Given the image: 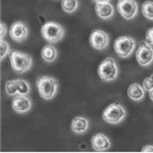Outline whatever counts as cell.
Listing matches in <instances>:
<instances>
[{
	"instance_id": "cell-1",
	"label": "cell",
	"mask_w": 153,
	"mask_h": 153,
	"mask_svg": "<svg viewBox=\"0 0 153 153\" xmlns=\"http://www.w3.org/2000/svg\"><path fill=\"white\" fill-rule=\"evenodd\" d=\"M36 86L40 96L45 100H51L55 97L58 90V82L50 76H41L37 78Z\"/></svg>"
},
{
	"instance_id": "cell-2",
	"label": "cell",
	"mask_w": 153,
	"mask_h": 153,
	"mask_svg": "<svg viewBox=\"0 0 153 153\" xmlns=\"http://www.w3.org/2000/svg\"><path fill=\"white\" fill-rule=\"evenodd\" d=\"M9 59H10L12 70L18 74H24L32 68V63H33V59L29 54L16 50L11 51Z\"/></svg>"
},
{
	"instance_id": "cell-3",
	"label": "cell",
	"mask_w": 153,
	"mask_h": 153,
	"mask_svg": "<svg viewBox=\"0 0 153 153\" xmlns=\"http://www.w3.org/2000/svg\"><path fill=\"white\" fill-rule=\"evenodd\" d=\"M41 34L49 43H57L65 36V29L60 24L55 22H48L42 26Z\"/></svg>"
},
{
	"instance_id": "cell-4",
	"label": "cell",
	"mask_w": 153,
	"mask_h": 153,
	"mask_svg": "<svg viewBox=\"0 0 153 153\" xmlns=\"http://www.w3.org/2000/svg\"><path fill=\"white\" fill-rule=\"evenodd\" d=\"M136 41L130 36H120L115 39L113 43V48L117 55L120 58H127L131 56L136 49Z\"/></svg>"
},
{
	"instance_id": "cell-5",
	"label": "cell",
	"mask_w": 153,
	"mask_h": 153,
	"mask_svg": "<svg viewBox=\"0 0 153 153\" xmlns=\"http://www.w3.org/2000/svg\"><path fill=\"white\" fill-rule=\"evenodd\" d=\"M126 114H127V112H126L124 106L115 102L109 104L103 110L102 118L108 124L117 125L124 120Z\"/></svg>"
},
{
	"instance_id": "cell-6",
	"label": "cell",
	"mask_w": 153,
	"mask_h": 153,
	"mask_svg": "<svg viewBox=\"0 0 153 153\" xmlns=\"http://www.w3.org/2000/svg\"><path fill=\"white\" fill-rule=\"evenodd\" d=\"M99 78L104 82H112L117 78L118 68L115 60L111 57L105 58L98 68Z\"/></svg>"
},
{
	"instance_id": "cell-7",
	"label": "cell",
	"mask_w": 153,
	"mask_h": 153,
	"mask_svg": "<svg viewBox=\"0 0 153 153\" xmlns=\"http://www.w3.org/2000/svg\"><path fill=\"white\" fill-rule=\"evenodd\" d=\"M5 92L9 96H28L31 93V86L26 80H22V79L9 80L5 84Z\"/></svg>"
},
{
	"instance_id": "cell-8",
	"label": "cell",
	"mask_w": 153,
	"mask_h": 153,
	"mask_svg": "<svg viewBox=\"0 0 153 153\" xmlns=\"http://www.w3.org/2000/svg\"><path fill=\"white\" fill-rule=\"evenodd\" d=\"M136 58L138 63L143 68L151 65L153 62V47L151 44L148 43L147 41L142 42L139 48L137 49Z\"/></svg>"
},
{
	"instance_id": "cell-9",
	"label": "cell",
	"mask_w": 153,
	"mask_h": 153,
	"mask_svg": "<svg viewBox=\"0 0 153 153\" xmlns=\"http://www.w3.org/2000/svg\"><path fill=\"white\" fill-rule=\"evenodd\" d=\"M117 9L126 19H133L138 14V4L135 0H118Z\"/></svg>"
},
{
	"instance_id": "cell-10",
	"label": "cell",
	"mask_w": 153,
	"mask_h": 153,
	"mask_svg": "<svg viewBox=\"0 0 153 153\" xmlns=\"http://www.w3.org/2000/svg\"><path fill=\"white\" fill-rule=\"evenodd\" d=\"M89 42L93 48L97 50H103L107 47L109 43V37L102 30H95L91 33Z\"/></svg>"
},
{
	"instance_id": "cell-11",
	"label": "cell",
	"mask_w": 153,
	"mask_h": 153,
	"mask_svg": "<svg viewBox=\"0 0 153 153\" xmlns=\"http://www.w3.org/2000/svg\"><path fill=\"white\" fill-rule=\"evenodd\" d=\"M9 36L16 42L25 41L29 36V29L27 25L19 21L13 23L9 29Z\"/></svg>"
},
{
	"instance_id": "cell-12",
	"label": "cell",
	"mask_w": 153,
	"mask_h": 153,
	"mask_svg": "<svg viewBox=\"0 0 153 153\" xmlns=\"http://www.w3.org/2000/svg\"><path fill=\"white\" fill-rule=\"evenodd\" d=\"M12 109L18 113H27L32 108V101L26 95H18L14 96L11 103Z\"/></svg>"
},
{
	"instance_id": "cell-13",
	"label": "cell",
	"mask_w": 153,
	"mask_h": 153,
	"mask_svg": "<svg viewBox=\"0 0 153 153\" xmlns=\"http://www.w3.org/2000/svg\"><path fill=\"white\" fill-rule=\"evenodd\" d=\"M91 145H92L93 149L97 152H103L108 150L111 146V142L108 139L107 136H105L104 134H98L93 135V137L91 138Z\"/></svg>"
},
{
	"instance_id": "cell-14",
	"label": "cell",
	"mask_w": 153,
	"mask_h": 153,
	"mask_svg": "<svg viewBox=\"0 0 153 153\" xmlns=\"http://www.w3.org/2000/svg\"><path fill=\"white\" fill-rule=\"evenodd\" d=\"M96 14L102 19H109L114 14V8L110 2L105 3H97L95 6Z\"/></svg>"
},
{
	"instance_id": "cell-15",
	"label": "cell",
	"mask_w": 153,
	"mask_h": 153,
	"mask_svg": "<svg viewBox=\"0 0 153 153\" xmlns=\"http://www.w3.org/2000/svg\"><path fill=\"white\" fill-rule=\"evenodd\" d=\"M71 131L76 134H84L89 129V122L83 117H76L73 120L71 125Z\"/></svg>"
},
{
	"instance_id": "cell-16",
	"label": "cell",
	"mask_w": 153,
	"mask_h": 153,
	"mask_svg": "<svg viewBox=\"0 0 153 153\" xmlns=\"http://www.w3.org/2000/svg\"><path fill=\"white\" fill-rule=\"evenodd\" d=\"M128 96L133 101H141L145 96V90L139 84H132L128 88Z\"/></svg>"
},
{
	"instance_id": "cell-17",
	"label": "cell",
	"mask_w": 153,
	"mask_h": 153,
	"mask_svg": "<svg viewBox=\"0 0 153 153\" xmlns=\"http://www.w3.org/2000/svg\"><path fill=\"white\" fill-rule=\"evenodd\" d=\"M41 56L46 62H53L57 57V50L51 44L45 45L41 50Z\"/></svg>"
},
{
	"instance_id": "cell-18",
	"label": "cell",
	"mask_w": 153,
	"mask_h": 153,
	"mask_svg": "<svg viewBox=\"0 0 153 153\" xmlns=\"http://www.w3.org/2000/svg\"><path fill=\"white\" fill-rule=\"evenodd\" d=\"M61 7L63 11L73 13L79 7V0H61Z\"/></svg>"
},
{
	"instance_id": "cell-19",
	"label": "cell",
	"mask_w": 153,
	"mask_h": 153,
	"mask_svg": "<svg viewBox=\"0 0 153 153\" xmlns=\"http://www.w3.org/2000/svg\"><path fill=\"white\" fill-rule=\"evenodd\" d=\"M141 11L145 18L153 21V1H145L141 6Z\"/></svg>"
},
{
	"instance_id": "cell-20",
	"label": "cell",
	"mask_w": 153,
	"mask_h": 153,
	"mask_svg": "<svg viewBox=\"0 0 153 153\" xmlns=\"http://www.w3.org/2000/svg\"><path fill=\"white\" fill-rule=\"evenodd\" d=\"M0 48H1V53H0V58L1 60H3L4 57L9 53L10 51V46L7 43L6 41H4L3 39H1V45H0Z\"/></svg>"
},
{
	"instance_id": "cell-21",
	"label": "cell",
	"mask_w": 153,
	"mask_h": 153,
	"mask_svg": "<svg viewBox=\"0 0 153 153\" xmlns=\"http://www.w3.org/2000/svg\"><path fill=\"white\" fill-rule=\"evenodd\" d=\"M143 88H144L145 91H150L153 89V74L148 78H145L144 81H143L142 84Z\"/></svg>"
},
{
	"instance_id": "cell-22",
	"label": "cell",
	"mask_w": 153,
	"mask_h": 153,
	"mask_svg": "<svg viewBox=\"0 0 153 153\" xmlns=\"http://www.w3.org/2000/svg\"><path fill=\"white\" fill-rule=\"evenodd\" d=\"M146 41L153 45V28H150L146 32Z\"/></svg>"
},
{
	"instance_id": "cell-23",
	"label": "cell",
	"mask_w": 153,
	"mask_h": 153,
	"mask_svg": "<svg viewBox=\"0 0 153 153\" xmlns=\"http://www.w3.org/2000/svg\"><path fill=\"white\" fill-rule=\"evenodd\" d=\"M7 34V28H6V25L4 23H1V39L4 38V36H5Z\"/></svg>"
},
{
	"instance_id": "cell-24",
	"label": "cell",
	"mask_w": 153,
	"mask_h": 153,
	"mask_svg": "<svg viewBox=\"0 0 153 153\" xmlns=\"http://www.w3.org/2000/svg\"><path fill=\"white\" fill-rule=\"evenodd\" d=\"M142 152L153 153V146H152V145H148V146H144V147L142 148Z\"/></svg>"
},
{
	"instance_id": "cell-25",
	"label": "cell",
	"mask_w": 153,
	"mask_h": 153,
	"mask_svg": "<svg viewBox=\"0 0 153 153\" xmlns=\"http://www.w3.org/2000/svg\"><path fill=\"white\" fill-rule=\"evenodd\" d=\"M92 1L97 4V3H105V2H109L110 0H92Z\"/></svg>"
},
{
	"instance_id": "cell-26",
	"label": "cell",
	"mask_w": 153,
	"mask_h": 153,
	"mask_svg": "<svg viewBox=\"0 0 153 153\" xmlns=\"http://www.w3.org/2000/svg\"><path fill=\"white\" fill-rule=\"evenodd\" d=\"M149 97H150V99L153 101V89L149 91Z\"/></svg>"
}]
</instances>
